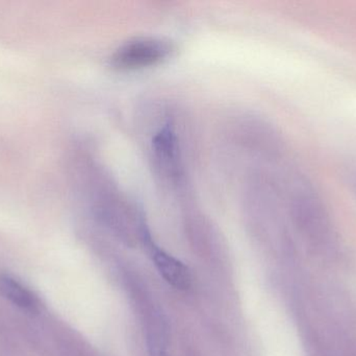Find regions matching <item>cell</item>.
I'll return each mask as SVG.
<instances>
[{"label": "cell", "mask_w": 356, "mask_h": 356, "mask_svg": "<svg viewBox=\"0 0 356 356\" xmlns=\"http://www.w3.org/2000/svg\"><path fill=\"white\" fill-rule=\"evenodd\" d=\"M179 141L172 125L166 123L152 139V160L156 175L164 185L175 192L186 186V173Z\"/></svg>", "instance_id": "6da1fadb"}, {"label": "cell", "mask_w": 356, "mask_h": 356, "mask_svg": "<svg viewBox=\"0 0 356 356\" xmlns=\"http://www.w3.org/2000/svg\"><path fill=\"white\" fill-rule=\"evenodd\" d=\"M173 50V44L162 38H135L115 50L110 59L111 65L118 70L143 69L160 64Z\"/></svg>", "instance_id": "7a4b0ae2"}, {"label": "cell", "mask_w": 356, "mask_h": 356, "mask_svg": "<svg viewBox=\"0 0 356 356\" xmlns=\"http://www.w3.org/2000/svg\"><path fill=\"white\" fill-rule=\"evenodd\" d=\"M142 240L152 251L154 265L162 277L177 290H188L192 284V275L188 268L172 255L156 247L152 242V235L148 230L144 232Z\"/></svg>", "instance_id": "3957f363"}, {"label": "cell", "mask_w": 356, "mask_h": 356, "mask_svg": "<svg viewBox=\"0 0 356 356\" xmlns=\"http://www.w3.org/2000/svg\"><path fill=\"white\" fill-rule=\"evenodd\" d=\"M0 295L23 311L33 313L39 309L38 297L22 282L8 274H0Z\"/></svg>", "instance_id": "277c9868"}, {"label": "cell", "mask_w": 356, "mask_h": 356, "mask_svg": "<svg viewBox=\"0 0 356 356\" xmlns=\"http://www.w3.org/2000/svg\"><path fill=\"white\" fill-rule=\"evenodd\" d=\"M150 356H169L165 350V344L156 339H150L149 343Z\"/></svg>", "instance_id": "5b68a950"}]
</instances>
